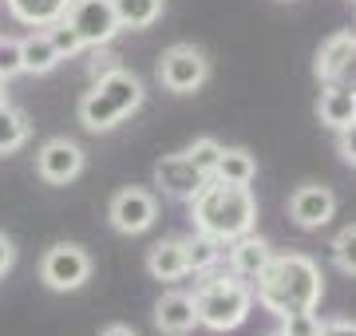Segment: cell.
Instances as JSON below:
<instances>
[{
    "mask_svg": "<svg viewBox=\"0 0 356 336\" xmlns=\"http://www.w3.org/2000/svg\"><path fill=\"white\" fill-rule=\"evenodd\" d=\"M64 20L76 28V36L83 40V48H99V44H111L119 28V16H115L111 0H72L67 4Z\"/></svg>",
    "mask_w": 356,
    "mask_h": 336,
    "instance_id": "52a82bcc",
    "label": "cell"
},
{
    "mask_svg": "<svg viewBox=\"0 0 356 336\" xmlns=\"http://www.w3.org/2000/svg\"><path fill=\"white\" fill-rule=\"evenodd\" d=\"M32 135V123H28L24 111H16V107L0 103V155H13L20 151Z\"/></svg>",
    "mask_w": 356,
    "mask_h": 336,
    "instance_id": "7402d4cb",
    "label": "cell"
},
{
    "mask_svg": "<svg viewBox=\"0 0 356 336\" xmlns=\"http://www.w3.org/2000/svg\"><path fill=\"white\" fill-rule=\"evenodd\" d=\"M123 67V60L115 52H107V44H99L95 48V56H91V64H88V72H91V79H99V76H111V72H119Z\"/></svg>",
    "mask_w": 356,
    "mask_h": 336,
    "instance_id": "83f0119b",
    "label": "cell"
},
{
    "mask_svg": "<svg viewBox=\"0 0 356 336\" xmlns=\"http://www.w3.org/2000/svg\"><path fill=\"white\" fill-rule=\"evenodd\" d=\"M191 218H194V230L210 233V237H218L226 246V242H234V237H242V233L254 230L257 202L250 194V186L210 178L191 198Z\"/></svg>",
    "mask_w": 356,
    "mask_h": 336,
    "instance_id": "7a4b0ae2",
    "label": "cell"
},
{
    "mask_svg": "<svg viewBox=\"0 0 356 336\" xmlns=\"http://www.w3.org/2000/svg\"><path fill=\"white\" fill-rule=\"evenodd\" d=\"M317 115H321V123L332 127V131H341L344 123H353L356 119L353 91L348 87H329V83H325V91H321V99H317Z\"/></svg>",
    "mask_w": 356,
    "mask_h": 336,
    "instance_id": "e0dca14e",
    "label": "cell"
},
{
    "mask_svg": "<svg viewBox=\"0 0 356 336\" xmlns=\"http://www.w3.org/2000/svg\"><path fill=\"white\" fill-rule=\"evenodd\" d=\"M353 99H356V91H353Z\"/></svg>",
    "mask_w": 356,
    "mask_h": 336,
    "instance_id": "e575fe53",
    "label": "cell"
},
{
    "mask_svg": "<svg viewBox=\"0 0 356 336\" xmlns=\"http://www.w3.org/2000/svg\"><path fill=\"white\" fill-rule=\"evenodd\" d=\"M163 4H166V0H111L115 16H119V28H131V32L159 24Z\"/></svg>",
    "mask_w": 356,
    "mask_h": 336,
    "instance_id": "ffe728a7",
    "label": "cell"
},
{
    "mask_svg": "<svg viewBox=\"0 0 356 336\" xmlns=\"http://www.w3.org/2000/svg\"><path fill=\"white\" fill-rule=\"evenodd\" d=\"M0 103H4V79H0Z\"/></svg>",
    "mask_w": 356,
    "mask_h": 336,
    "instance_id": "d6a6232c",
    "label": "cell"
},
{
    "mask_svg": "<svg viewBox=\"0 0 356 336\" xmlns=\"http://www.w3.org/2000/svg\"><path fill=\"white\" fill-rule=\"evenodd\" d=\"M154 182L163 186V194L178 198V202H191V198L198 194V190H202L210 178H206L202 170H198L191 158H186V151H182V155L159 158V167H154Z\"/></svg>",
    "mask_w": 356,
    "mask_h": 336,
    "instance_id": "8fae6325",
    "label": "cell"
},
{
    "mask_svg": "<svg viewBox=\"0 0 356 336\" xmlns=\"http://www.w3.org/2000/svg\"><path fill=\"white\" fill-rule=\"evenodd\" d=\"M36 170L40 178L51 182V186H67L83 170V151L72 139H48L36 155Z\"/></svg>",
    "mask_w": 356,
    "mask_h": 336,
    "instance_id": "30bf717a",
    "label": "cell"
},
{
    "mask_svg": "<svg viewBox=\"0 0 356 336\" xmlns=\"http://www.w3.org/2000/svg\"><path fill=\"white\" fill-rule=\"evenodd\" d=\"M40 277L51 293H76L79 285L91 277V258L83 246H72V242H60L44 253V265H40Z\"/></svg>",
    "mask_w": 356,
    "mask_h": 336,
    "instance_id": "8992f818",
    "label": "cell"
},
{
    "mask_svg": "<svg viewBox=\"0 0 356 336\" xmlns=\"http://www.w3.org/2000/svg\"><path fill=\"white\" fill-rule=\"evenodd\" d=\"M186 158H191L194 167L202 170L206 178H214L218 158H222V142H214V139H194V146L186 151Z\"/></svg>",
    "mask_w": 356,
    "mask_h": 336,
    "instance_id": "d4e9b609",
    "label": "cell"
},
{
    "mask_svg": "<svg viewBox=\"0 0 356 336\" xmlns=\"http://www.w3.org/2000/svg\"><path fill=\"white\" fill-rule=\"evenodd\" d=\"M20 64H24L28 76H48L51 67L60 64V56H56V48H51V40L44 28L20 40Z\"/></svg>",
    "mask_w": 356,
    "mask_h": 336,
    "instance_id": "ac0fdd59",
    "label": "cell"
},
{
    "mask_svg": "<svg viewBox=\"0 0 356 336\" xmlns=\"http://www.w3.org/2000/svg\"><path fill=\"white\" fill-rule=\"evenodd\" d=\"M154 324H159V333H166V336L194 333V324H198V317H194V297H186V293H166V297L154 305Z\"/></svg>",
    "mask_w": 356,
    "mask_h": 336,
    "instance_id": "5bb4252c",
    "label": "cell"
},
{
    "mask_svg": "<svg viewBox=\"0 0 356 336\" xmlns=\"http://www.w3.org/2000/svg\"><path fill=\"white\" fill-rule=\"evenodd\" d=\"M269 336H285V333H281V328H277V333H269Z\"/></svg>",
    "mask_w": 356,
    "mask_h": 336,
    "instance_id": "836d02e7",
    "label": "cell"
},
{
    "mask_svg": "<svg viewBox=\"0 0 356 336\" xmlns=\"http://www.w3.org/2000/svg\"><path fill=\"white\" fill-rule=\"evenodd\" d=\"M159 79H163L166 91L191 95V91H198L206 79H210V60H206V52H198L194 44H175V48H166L163 60H159Z\"/></svg>",
    "mask_w": 356,
    "mask_h": 336,
    "instance_id": "5b68a950",
    "label": "cell"
},
{
    "mask_svg": "<svg viewBox=\"0 0 356 336\" xmlns=\"http://www.w3.org/2000/svg\"><path fill=\"white\" fill-rule=\"evenodd\" d=\"M182 246H186V273H210L222 261V242L210 237V233L194 230L191 237H182Z\"/></svg>",
    "mask_w": 356,
    "mask_h": 336,
    "instance_id": "d6986e66",
    "label": "cell"
},
{
    "mask_svg": "<svg viewBox=\"0 0 356 336\" xmlns=\"http://www.w3.org/2000/svg\"><path fill=\"white\" fill-rule=\"evenodd\" d=\"M337 146H341L344 162H353V167H356V119H353V123H344V127L337 131Z\"/></svg>",
    "mask_w": 356,
    "mask_h": 336,
    "instance_id": "f1b7e54d",
    "label": "cell"
},
{
    "mask_svg": "<svg viewBox=\"0 0 356 336\" xmlns=\"http://www.w3.org/2000/svg\"><path fill=\"white\" fill-rule=\"evenodd\" d=\"M24 64H20V40L13 36H0V79L8 83L13 76H20Z\"/></svg>",
    "mask_w": 356,
    "mask_h": 336,
    "instance_id": "4316f807",
    "label": "cell"
},
{
    "mask_svg": "<svg viewBox=\"0 0 356 336\" xmlns=\"http://www.w3.org/2000/svg\"><path fill=\"white\" fill-rule=\"evenodd\" d=\"M313 72H317V79L329 83V87L356 91V36L353 32H337V36L325 40Z\"/></svg>",
    "mask_w": 356,
    "mask_h": 336,
    "instance_id": "ba28073f",
    "label": "cell"
},
{
    "mask_svg": "<svg viewBox=\"0 0 356 336\" xmlns=\"http://www.w3.org/2000/svg\"><path fill=\"white\" fill-rule=\"evenodd\" d=\"M321 336H356L353 321H325L321 324Z\"/></svg>",
    "mask_w": 356,
    "mask_h": 336,
    "instance_id": "f546056e",
    "label": "cell"
},
{
    "mask_svg": "<svg viewBox=\"0 0 356 336\" xmlns=\"http://www.w3.org/2000/svg\"><path fill=\"white\" fill-rule=\"evenodd\" d=\"M13 261H16V246L8 242V237H4V233H0V277L13 269Z\"/></svg>",
    "mask_w": 356,
    "mask_h": 336,
    "instance_id": "4dcf8cb0",
    "label": "cell"
},
{
    "mask_svg": "<svg viewBox=\"0 0 356 336\" xmlns=\"http://www.w3.org/2000/svg\"><path fill=\"white\" fill-rule=\"evenodd\" d=\"M147 269H151L154 281H178V277H186V246H182V237H166V242L151 246Z\"/></svg>",
    "mask_w": 356,
    "mask_h": 336,
    "instance_id": "9a60e30c",
    "label": "cell"
},
{
    "mask_svg": "<svg viewBox=\"0 0 356 336\" xmlns=\"http://www.w3.org/2000/svg\"><path fill=\"white\" fill-rule=\"evenodd\" d=\"M321 317L313 309L309 312H289V317H281V333L285 336H321Z\"/></svg>",
    "mask_w": 356,
    "mask_h": 336,
    "instance_id": "484cf974",
    "label": "cell"
},
{
    "mask_svg": "<svg viewBox=\"0 0 356 336\" xmlns=\"http://www.w3.org/2000/svg\"><path fill=\"white\" fill-rule=\"evenodd\" d=\"M332 261H337V269L356 277V221L353 226H344L337 237H332Z\"/></svg>",
    "mask_w": 356,
    "mask_h": 336,
    "instance_id": "cb8c5ba5",
    "label": "cell"
},
{
    "mask_svg": "<svg viewBox=\"0 0 356 336\" xmlns=\"http://www.w3.org/2000/svg\"><path fill=\"white\" fill-rule=\"evenodd\" d=\"M99 336H135V328H127V324H111V328H103Z\"/></svg>",
    "mask_w": 356,
    "mask_h": 336,
    "instance_id": "1f68e13d",
    "label": "cell"
},
{
    "mask_svg": "<svg viewBox=\"0 0 356 336\" xmlns=\"http://www.w3.org/2000/svg\"><path fill=\"white\" fill-rule=\"evenodd\" d=\"M4 4H8V12H13L20 24L48 28V24H56V20H64L72 0H4Z\"/></svg>",
    "mask_w": 356,
    "mask_h": 336,
    "instance_id": "2e32d148",
    "label": "cell"
},
{
    "mask_svg": "<svg viewBox=\"0 0 356 336\" xmlns=\"http://www.w3.org/2000/svg\"><path fill=\"white\" fill-rule=\"evenodd\" d=\"M107 218L119 233H147L159 218V202H154L151 190H143V186H127V190H119L111 198V210H107Z\"/></svg>",
    "mask_w": 356,
    "mask_h": 336,
    "instance_id": "9c48e42d",
    "label": "cell"
},
{
    "mask_svg": "<svg viewBox=\"0 0 356 336\" xmlns=\"http://www.w3.org/2000/svg\"><path fill=\"white\" fill-rule=\"evenodd\" d=\"M143 83L139 76H131L127 67H119L111 76H99L91 83V91L79 99V123L88 131H111L119 127L123 119H131L143 107Z\"/></svg>",
    "mask_w": 356,
    "mask_h": 336,
    "instance_id": "3957f363",
    "label": "cell"
},
{
    "mask_svg": "<svg viewBox=\"0 0 356 336\" xmlns=\"http://www.w3.org/2000/svg\"><path fill=\"white\" fill-rule=\"evenodd\" d=\"M254 309V289L242 277H210V281L194 293V317L210 333H234L242 328L245 317Z\"/></svg>",
    "mask_w": 356,
    "mask_h": 336,
    "instance_id": "277c9868",
    "label": "cell"
},
{
    "mask_svg": "<svg viewBox=\"0 0 356 336\" xmlns=\"http://www.w3.org/2000/svg\"><path fill=\"white\" fill-rule=\"evenodd\" d=\"M44 32H48L51 48H56V56H60V60H76V56L83 52V40L76 36V28L67 24V20H56V24H48Z\"/></svg>",
    "mask_w": 356,
    "mask_h": 336,
    "instance_id": "603a6c76",
    "label": "cell"
},
{
    "mask_svg": "<svg viewBox=\"0 0 356 336\" xmlns=\"http://www.w3.org/2000/svg\"><path fill=\"white\" fill-rule=\"evenodd\" d=\"M289 214L301 230H321V226H329L332 214H337V194H332L329 186H313V182H309V186H301V190L289 198Z\"/></svg>",
    "mask_w": 356,
    "mask_h": 336,
    "instance_id": "7c38bea8",
    "label": "cell"
},
{
    "mask_svg": "<svg viewBox=\"0 0 356 336\" xmlns=\"http://www.w3.org/2000/svg\"><path fill=\"white\" fill-rule=\"evenodd\" d=\"M229 249H222L229 258V269H234V277H242V281H254L257 273L269 265V258H273V249H269L266 237H257L254 230L242 233V237H234V242H226Z\"/></svg>",
    "mask_w": 356,
    "mask_h": 336,
    "instance_id": "4fadbf2b",
    "label": "cell"
},
{
    "mask_svg": "<svg viewBox=\"0 0 356 336\" xmlns=\"http://www.w3.org/2000/svg\"><path fill=\"white\" fill-rule=\"evenodd\" d=\"M254 301L261 309H269L273 317H289V312H309L321 305L325 293V277H321L317 261L305 253H273L269 265L254 277Z\"/></svg>",
    "mask_w": 356,
    "mask_h": 336,
    "instance_id": "6da1fadb",
    "label": "cell"
},
{
    "mask_svg": "<svg viewBox=\"0 0 356 336\" xmlns=\"http://www.w3.org/2000/svg\"><path fill=\"white\" fill-rule=\"evenodd\" d=\"M257 174V162L250 151H242V146H222V158H218V170H214V178L222 182H238V186H250Z\"/></svg>",
    "mask_w": 356,
    "mask_h": 336,
    "instance_id": "44dd1931",
    "label": "cell"
}]
</instances>
